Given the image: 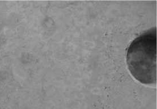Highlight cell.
<instances>
[{
	"mask_svg": "<svg viewBox=\"0 0 157 109\" xmlns=\"http://www.w3.org/2000/svg\"><path fill=\"white\" fill-rule=\"evenodd\" d=\"M129 71L143 84L157 82V28L146 30L135 39L127 53Z\"/></svg>",
	"mask_w": 157,
	"mask_h": 109,
	"instance_id": "1",
	"label": "cell"
}]
</instances>
